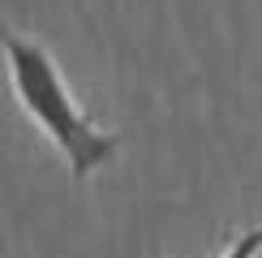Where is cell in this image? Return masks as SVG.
I'll return each mask as SVG.
<instances>
[{
	"mask_svg": "<svg viewBox=\"0 0 262 258\" xmlns=\"http://www.w3.org/2000/svg\"><path fill=\"white\" fill-rule=\"evenodd\" d=\"M0 52H5V69H9V86H13L17 107L60 150L73 181L95 177L99 168H107L121 155V134L103 129L99 121H91L78 107L56 56L39 39H26L17 30L0 26Z\"/></svg>",
	"mask_w": 262,
	"mask_h": 258,
	"instance_id": "6da1fadb",
	"label": "cell"
},
{
	"mask_svg": "<svg viewBox=\"0 0 262 258\" xmlns=\"http://www.w3.org/2000/svg\"><path fill=\"white\" fill-rule=\"evenodd\" d=\"M258 254H262V224L249 228V232H241V236H232L220 258H258Z\"/></svg>",
	"mask_w": 262,
	"mask_h": 258,
	"instance_id": "7a4b0ae2",
	"label": "cell"
}]
</instances>
